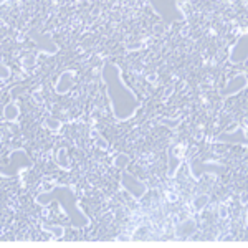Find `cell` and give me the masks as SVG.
<instances>
[{
    "label": "cell",
    "mask_w": 248,
    "mask_h": 248,
    "mask_svg": "<svg viewBox=\"0 0 248 248\" xmlns=\"http://www.w3.org/2000/svg\"><path fill=\"white\" fill-rule=\"evenodd\" d=\"M101 79L106 86V96L116 121L124 123L133 119L139 111V101L136 91L124 81L123 70L113 62H106L101 70Z\"/></svg>",
    "instance_id": "1"
},
{
    "label": "cell",
    "mask_w": 248,
    "mask_h": 248,
    "mask_svg": "<svg viewBox=\"0 0 248 248\" xmlns=\"http://www.w3.org/2000/svg\"><path fill=\"white\" fill-rule=\"evenodd\" d=\"M35 203L40 207H48L58 203L63 214L70 220V225L77 230L88 229L91 225V217L79 207L77 190L71 186H57L50 190H43L35 197Z\"/></svg>",
    "instance_id": "2"
},
{
    "label": "cell",
    "mask_w": 248,
    "mask_h": 248,
    "mask_svg": "<svg viewBox=\"0 0 248 248\" xmlns=\"http://www.w3.org/2000/svg\"><path fill=\"white\" fill-rule=\"evenodd\" d=\"M35 162L30 157V154L25 149L18 147V149L10 151L7 155V162H0V177H17L20 170L25 169H33Z\"/></svg>",
    "instance_id": "3"
},
{
    "label": "cell",
    "mask_w": 248,
    "mask_h": 248,
    "mask_svg": "<svg viewBox=\"0 0 248 248\" xmlns=\"http://www.w3.org/2000/svg\"><path fill=\"white\" fill-rule=\"evenodd\" d=\"M147 3L166 23H179L186 20V14L181 9V0H147Z\"/></svg>",
    "instance_id": "4"
},
{
    "label": "cell",
    "mask_w": 248,
    "mask_h": 248,
    "mask_svg": "<svg viewBox=\"0 0 248 248\" xmlns=\"http://www.w3.org/2000/svg\"><path fill=\"white\" fill-rule=\"evenodd\" d=\"M119 184H121V189L124 192H127V194H129L133 199H136V201L142 199L147 192L146 184H144L141 179H138L136 175L131 174V172H127V169L121 170V181H119Z\"/></svg>",
    "instance_id": "5"
},
{
    "label": "cell",
    "mask_w": 248,
    "mask_h": 248,
    "mask_svg": "<svg viewBox=\"0 0 248 248\" xmlns=\"http://www.w3.org/2000/svg\"><path fill=\"white\" fill-rule=\"evenodd\" d=\"M30 40L35 43V46L40 50V53H45L48 57H53V55H57L60 51V45L53 40V35H51L50 31L31 30Z\"/></svg>",
    "instance_id": "6"
},
{
    "label": "cell",
    "mask_w": 248,
    "mask_h": 248,
    "mask_svg": "<svg viewBox=\"0 0 248 248\" xmlns=\"http://www.w3.org/2000/svg\"><path fill=\"white\" fill-rule=\"evenodd\" d=\"M248 58V35L243 33L233 45L230 46L229 51V62L232 65H242Z\"/></svg>",
    "instance_id": "7"
},
{
    "label": "cell",
    "mask_w": 248,
    "mask_h": 248,
    "mask_svg": "<svg viewBox=\"0 0 248 248\" xmlns=\"http://www.w3.org/2000/svg\"><path fill=\"white\" fill-rule=\"evenodd\" d=\"M247 86H248L247 73H238V75H235L233 78H230L229 81H227V85L223 86L222 91H220V96H222L223 99L232 98V96L245 91Z\"/></svg>",
    "instance_id": "8"
},
{
    "label": "cell",
    "mask_w": 248,
    "mask_h": 248,
    "mask_svg": "<svg viewBox=\"0 0 248 248\" xmlns=\"http://www.w3.org/2000/svg\"><path fill=\"white\" fill-rule=\"evenodd\" d=\"M215 142L218 144H227V146H247V133L242 127H237L233 131H225V133H220L215 138Z\"/></svg>",
    "instance_id": "9"
},
{
    "label": "cell",
    "mask_w": 248,
    "mask_h": 248,
    "mask_svg": "<svg viewBox=\"0 0 248 248\" xmlns=\"http://www.w3.org/2000/svg\"><path fill=\"white\" fill-rule=\"evenodd\" d=\"M75 78H77V71L75 70H65L62 75L57 78V81H55V93L63 96L66 93H70L71 90H73L75 86Z\"/></svg>",
    "instance_id": "10"
},
{
    "label": "cell",
    "mask_w": 248,
    "mask_h": 248,
    "mask_svg": "<svg viewBox=\"0 0 248 248\" xmlns=\"http://www.w3.org/2000/svg\"><path fill=\"white\" fill-rule=\"evenodd\" d=\"M184 159H182V147L181 146H170L167 149V175L175 177L177 170L181 169Z\"/></svg>",
    "instance_id": "11"
},
{
    "label": "cell",
    "mask_w": 248,
    "mask_h": 248,
    "mask_svg": "<svg viewBox=\"0 0 248 248\" xmlns=\"http://www.w3.org/2000/svg\"><path fill=\"white\" fill-rule=\"evenodd\" d=\"M225 167L218 162H207V164H195L194 161L190 162V172L195 179H199V175L203 174V172H222Z\"/></svg>",
    "instance_id": "12"
},
{
    "label": "cell",
    "mask_w": 248,
    "mask_h": 248,
    "mask_svg": "<svg viewBox=\"0 0 248 248\" xmlns=\"http://www.w3.org/2000/svg\"><path fill=\"white\" fill-rule=\"evenodd\" d=\"M195 232H197V223H195V220L189 218L179 223V225L175 227L174 233L177 238H189L192 235H195Z\"/></svg>",
    "instance_id": "13"
},
{
    "label": "cell",
    "mask_w": 248,
    "mask_h": 248,
    "mask_svg": "<svg viewBox=\"0 0 248 248\" xmlns=\"http://www.w3.org/2000/svg\"><path fill=\"white\" fill-rule=\"evenodd\" d=\"M2 118L3 121L7 123H15L20 118V106L17 101H9L5 106H3L2 111Z\"/></svg>",
    "instance_id": "14"
},
{
    "label": "cell",
    "mask_w": 248,
    "mask_h": 248,
    "mask_svg": "<svg viewBox=\"0 0 248 248\" xmlns=\"http://www.w3.org/2000/svg\"><path fill=\"white\" fill-rule=\"evenodd\" d=\"M55 162H57V166L60 167V169L63 170H71V159L70 155H68V151L66 147H60V149L57 151V157H55Z\"/></svg>",
    "instance_id": "15"
},
{
    "label": "cell",
    "mask_w": 248,
    "mask_h": 248,
    "mask_svg": "<svg viewBox=\"0 0 248 248\" xmlns=\"http://www.w3.org/2000/svg\"><path fill=\"white\" fill-rule=\"evenodd\" d=\"M40 229L43 232H46V233H51L53 238H57V240L65 237V232H66L63 225H50V223H45V222L40 223Z\"/></svg>",
    "instance_id": "16"
},
{
    "label": "cell",
    "mask_w": 248,
    "mask_h": 248,
    "mask_svg": "<svg viewBox=\"0 0 248 248\" xmlns=\"http://www.w3.org/2000/svg\"><path fill=\"white\" fill-rule=\"evenodd\" d=\"M131 164V155L126 154V153H119L114 155L113 159V166L116 167V169L123 170V169H127V166Z\"/></svg>",
    "instance_id": "17"
},
{
    "label": "cell",
    "mask_w": 248,
    "mask_h": 248,
    "mask_svg": "<svg viewBox=\"0 0 248 248\" xmlns=\"http://www.w3.org/2000/svg\"><path fill=\"white\" fill-rule=\"evenodd\" d=\"M43 126L46 127L48 131H50V133H53V134H58L60 131H62V121H60V119H57V118H46L45 119V123H43Z\"/></svg>",
    "instance_id": "18"
},
{
    "label": "cell",
    "mask_w": 248,
    "mask_h": 248,
    "mask_svg": "<svg viewBox=\"0 0 248 248\" xmlns=\"http://www.w3.org/2000/svg\"><path fill=\"white\" fill-rule=\"evenodd\" d=\"M209 201H210L209 195L201 194V195H197V197L194 199V202H192V207H194L195 212H202L207 205H209Z\"/></svg>",
    "instance_id": "19"
},
{
    "label": "cell",
    "mask_w": 248,
    "mask_h": 248,
    "mask_svg": "<svg viewBox=\"0 0 248 248\" xmlns=\"http://www.w3.org/2000/svg\"><path fill=\"white\" fill-rule=\"evenodd\" d=\"M10 77H12L10 68L5 63H0V79H9Z\"/></svg>",
    "instance_id": "20"
}]
</instances>
